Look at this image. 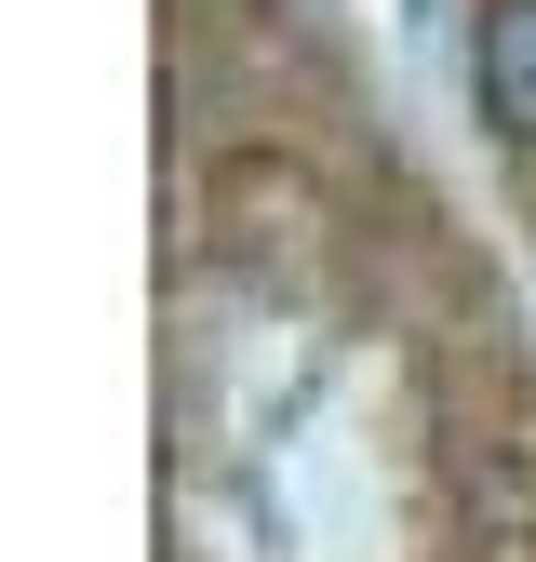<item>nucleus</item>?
I'll list each match as a JSON object with an SVG mask.
<instances>
[{"instance_id": "nucleus-1", "label": "nucleus", "mask_w": 536, "mask_h": 562, "mask_svg": "<svg viewBox=\"0 0 536 562\" xmlns=\"http://www.w3.org/2000/svg\"><path fill=\"white\" fill-rule=\"evenodd\" d=\"M469 94H483L496 134L536 148V0H483V27H469Z\"/></svg>"}]
</instances>
